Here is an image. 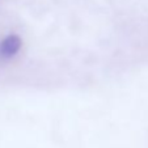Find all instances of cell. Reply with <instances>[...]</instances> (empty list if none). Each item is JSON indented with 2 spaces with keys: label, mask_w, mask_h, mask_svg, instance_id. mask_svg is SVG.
<instances>
[{
  "label": "cell",
  "mask_w": 148,
  "mask_h": 148,
  "mask_svg": "<svg viewBox=\"0 0 148 148\" xmlns=\"http://www.w3.org/2000/svg\"><path fill=\"white\" fill-rule=\"evenodd\" d=\"M23 49V38L18 34H8L0 41V59L11 60Z\"/></svg>",
  "instance_id": "6da1fadb"
}]
</instances>
